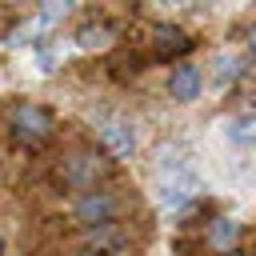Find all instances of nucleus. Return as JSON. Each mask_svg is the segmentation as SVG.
I'll list each match as a JSON object with an SVG mask.
<instances>
[{"instance_id":"obj_1","label":"nucleus","mask_w":256,"mask_h":256,"mask_svg":"<svg viewBox=\"0 0 256 256\" xmlns=\"http://www.w3.org/2000/svg\"><path fill=\"white\" fill-rule=\"evenodd\" d=\"M8 128L20 144H40L48 132H52V116L40 108V104H16L12 116H8Z\"/></svg>"},{"instance_id":"obj_2","label":"nucleus","mask_w":256,"mask_h":256,"mask_svg":"<svg viewBox=\"0 0 256 256\" xmlns=\"http://www.w3.org/2000/svg\"><path fill=\"white\" fill-rule=\"evenodd\" d=\"M124 248H128V232L120 224H96V228H84L80 236L84 256H124Z\"/></svg>"},{"instance_id":"obj_3","label":"nucleus","mask_w":256,"mask_h":256,"mask_svg":"<svg viewBox=\"0 0 256 256\" xmlns=\"http://www.w3.org/2000/svg\"><path fill=\"white\" fill-rule=\"evenodd\" d=\"M116 208H120V200L112 196V192H84L76 204H72V212H76V220L80 224H88V228H96V224H112V216H116Z\"/></svg>"},{"instance_id":"obj_4","label":"nucleus","mask_w":256,"mask_h":256,"mask_svg":"<svg viewBox=\"0 0 256 256\" xmlns=\"http://www.w3.org/2000/svg\"><path fill=\"white\" fill-rule=\"evenodd\" d=\"M60 176L68 180V184H76V188H96V180L104 176V160L96 156V152H76L72 160H64V168H60Z\"/></svg>"},{"instance_id":"obj_5","label":"nucleus","mask_w":256,"mask_h":256,"mask_svg":"<svg viewBox=\"0 0 256 256\" xmlns=\"http://www.w3.org/2000/svg\"><path fill=\"white\" fill-rule=\"evenodd\" d=\"M196 192V176L188 168H176V164H164V176H160V204L164 208H176L180 200H188Z\"/></svg>"},{"instance_id":"obj_6","label":"nucleus","mask_w":256,"mask_h":256,"mask_svg":"<svg viewBox=\"0 0 256 256\" xmlns=\"http://www.w3.org/2000/svg\"><path fill=\"white\" fill-rule=\"evenodd\" d=\"M168 92L176 100H196L200 96V68L196 64H176L168 76Z\"/></svg>"},{"instance_id":"obj_7","label":"nucleus","mask_w":256,"mask_h":256,"mask_svg":"<svg viewBox=\"0 0 256 256\" xmlns=\"http://www.w3.org/2000/svg\"><path fill=\"white\" fill-rule=\"evenodd\" d=\"M100 140L112 148V156H128L136 148V136H132V128L124 120H104L100 124Z\"/></svg>"},{"instance_id":"obj_8","label":"nucleus","mask_w":256,"mask_h":256,"mask_svg":"<svg viewBox=\"0 0 256 256\" xmlns=\"http://www.w3.org/2000/svg\"><path fill=\"white\" fill-rule=\"evenodd\" d=\"M236 240H240V224H236V220L220 216V220H212V224H208V244H212L216 252H232V248H236Z\"/></svg>"},{"instance_id":"obj_9","label":"nucleus","mask_w":256,"mask_h":256,"mask_svg":"<svg viewBox=\"0 0 256 256\" xmlns=\"http://www.w3.org/2000/svg\"><path fill=\"white\" fill-rule=\"evenodd\" d=\"M184 48H188V36H184L176 24H160V28H156V52H160V56H180Z\"/></svg>"},{"instance_id":"obj_10","label":"nucleus","mask_w":256,"mask_h":256,"mask_svg":"<svg viewBox=\"0 0 256 256\" xmlns=\"http://www.w3.org/2000/svg\"><path fill=\"white\" fill-rule=\"evenodd\" d=\"M76 44L88 48V52H92V48H108V44H112V32H108V24H84V28L76 32Z\"/></svg>"},{"instance_id":"obj_11","label":"nucleus","mask_w":256,"mask_h":256,"mask_svg":"<svg viewBox=\"0 0 256 256\" xmlns=\"http://www.w3.org/2000/svg\"><path fill=\"white\" fill-rule=\"evenodd\" d=\"M236 72H240V60L236 56H216V76L220 80H232Z\"/></svg>"},{"instance_id":"obj_12","label":"nucleus","mask_w":256,"mask_h":256,"mask_svg":"<svg viewBox=\"0 0 256 256\" xmlns=\"http://www.w3.org/2000/svg\"><path fill=\"white\" fill-rule=\"evenodd\" d=\"M248 48H252V52H256V28H252V32H248Z\"/></svg>"}]
</instances>
